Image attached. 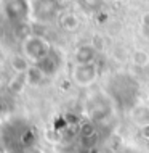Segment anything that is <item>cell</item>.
Returning <instances> with one entry per match:
<instances>
[{
	"label": "cell",
	"mask_w": 149,
	"mask_h": 153,
	"mask_svg": "<svg viewBox=\"0 0 149 153\" xmlns=\"http://www.w3.org/2000/svg\"><path fill=\"white\" fill-rule=\"evenodd\" d=\"M51 52V45L45 37L42 36H37V34H32V36H27L24 37L23 40V55L26 56L29 61L32 63H37L42 58L48 55Z\"/></svg>",
	"instance_id": "1"
},
{
	"label": "cell",
	"mask_w": 149,
	"mask_h": 153,
	"mask_svg": "<svg viewBox=\"0 0 149 153\" xmlns=\"http://www.w3.org/2000/svg\"><path fill=\"white\" fill-rule=\"evenodd\" d=\"M59 24L64 31H77L80 26V21L74 13H66L59 18Z\"/></svg>",
	"instance_id": "8"
},
{
	"label": "cell",
	"mask_w": 149,
	"mask_h": 153,
	"mask_svg": "<svg viewBox=\"0 0 149 153\" xmlns=\"http://www.w3.org/2000/svg\"><path fill=\"white\" fill-rule=\"evenodd\" d=\"M96 58V48L90 44H84L76 50L74 53V60L77 65H85V63H95Z\"/></svg>",
	"instance_id": "5"
},
{
	"label": "cell",
	"mask_w": 149,
	"mask_h": 153,
	"mask_svg": "<svg viewBox=\"0 0 149 153\" xmlns=\"http://www.w3.org/2000/svg\"><path fill=\"white\" fill-rule=\"evenodd\" d=\"M2 10L8 21L24 23L32 13V5L29 0H3Z\"/></svg>",
	"instance_id": "2"
},
{
	"label": "cell",
	"mask_w": 149,
	"mask_h": 153,
	"mask_svg": "<svg viewBox=\"0 0 149 153\" xmlns=\"http://www.w3.org/2000/svg\"><path fill=\"white\" fill-rule=\"evenodd\" d=\"M72 81L80 87H87V85L93 84L98 77V69L95 63H85V65H74L72 68Z\"/></svg>",
	"instance_id": "3"
},
{
	"label": "cell",
	"mask_w": 149,
	"mask_h": 153,
	"mask_svg": "<svg viewBox=\"0 0 149 153\" xmlns=\"http://www.w3.org/2000/svg\"><path fill=\"white\" fill-rule=\"evenodd\" d=\"M79 3H80V7L84 8V10L95 11V10H98V8L101 7L103 0H79Z\"/></svg>",
	"instance_id": "9"
},
{
	"label": "cell",
	"mask_w": 149,
	"mask_h": 153,
	"mask_svg": "<svg viewBox=\"0 0 149 153\" xmlns=\"http://www.w3.org/2000/svg\"><path fill=\"white\" fill-rule=\"evenodd\" d=\"M24 79H26V82L29 85H40L45 79H47V76H45L35 65H32L26 71V74H24Z\"/></svg>",
	"instance_id": "6"
},
{
	"label": "cell",
	"mask_w": 149,
	"mask_h": 153,
	"mask_svg": "<svg viewBox=\"0 0 149 153\" xmlns=\"http://www.w3.org/2000/svg\"><path fill=\"white\" fill-rule=\"evenodd\" d=\"M10 66L13 68V71H15L16 74H26V71H27L29 68H31V65H29V60L23 55V53H21V55L11 56Z\"/></svg>",
	"instance_id": "7"
},
{
	"label": "cell",
	"mask_w": 149,
	"mask_h": 153,
	"mask_svg": "<svg viewBox=\"0 0 149 153\" xmlns=\"http://www.w3.org/2000/svg\"><path fill=\"white\" fill-rule=\"evenodd\" d=\"M61 65H63V58H61V55L58 53V50H53V48H51V52H50L45 58H42L40 61H37V63H35V66L47 77L55 76V74L59 71Z\"/></svg>",
	"instance_id": "4"
}]
</instances>
